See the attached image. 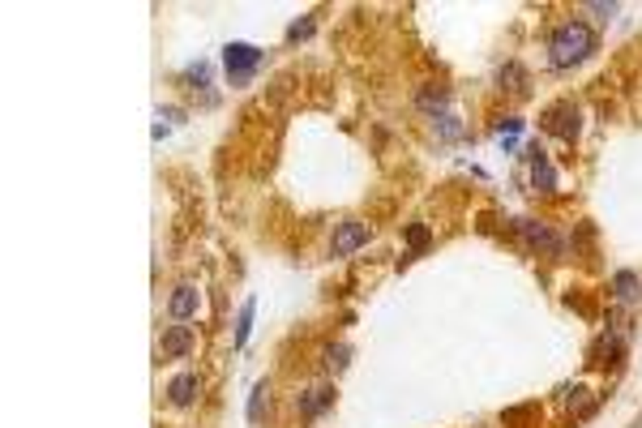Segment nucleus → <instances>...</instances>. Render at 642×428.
<instances>
[{"mask_svg":"<svg viewBox=\"0 0 642 428\" xmlns=\"http://www.w3.org/2000/svg\"><path fill=\"white\" fill-rule=\"evenodd\" d=\"M591 52H595V30H591L587 22H578V18L561 22V26L553 30V39H548V64H553V69H574V64H582Z\"/></svg>","mask_w":642,"mask_h":428,"instance_id":"1","label":"nucleus"},{"mask_svg":"<svg viewBox=\"0 0 642 428\" xmlns=\"http://www.w3.org/2000/svg\"><path fill=\"white\" fill-rule=\"evenodd\" d=\"M262 60H266V52L253 47V43H227V47H223V69H227L231 86H248L253 73L262 69Z\"/></svg>","mask_w":642,"mask_h":428,"instance_id":"2","label":"nucleus"},{"mask_svg":"<svg viewBox=\"0 0 642 428\" xmlns=\"http://www.w3.org/2000/svg\"><path fill=\"white\" fill-rule=\"evenodd\" d=\"M540 125L553 133V137H561V142H578V133H582V112L570 103V98H561V103H553V107H544V116H540Z\"/></svg>","mask_w":642,"mask_h":428,"instance_id":"3","label":"nucleus"},{"mask_svg":"<svg viewBox=\"0 0 642 428\" xmlns=\"http://www.w3.org/2000/svg\"><path fill=\"white\" fill-rule=\"evenodd\" d=\"M514 232L523 236L527 249H540V253H553V257H565V253H570V244H565L548 223H540V219H514Z\"/></svg>","mask_w":642,"mask_h":428,"instance_id":"4","label":"nucleus"},{"mask_svg":"<svg viewBox=\"0 0 642 428\" xmlns=\"http://www.w3.org/2000/svg\"><path fill=\"white\" fill-rule=\"evenodd\" d=\"M625 343H629V326L625 321H616V326H608L599 339H595V347H591V364L595 368H608V364H621V356H625Z\"/></svg>","mask_w":642,"mask_h":428,"instance_id":"5","label":"nucleus"},{"mask_svg":"<svg viewBox=\"0 0 642 428\" xmlns=\"http://www.w3.org/2000/svg\"><path fill=\"white\" fill-rule=\"evenodd\" d=\"M368 223H360V219H347V223H338L334 227V240H330V253L334 257H351V253H360L364 244H368Z\"/></svg>","mask_w":642,"mask_h":428,"instance_id":"6","label":"nucleus"},{"mask_svg":"<svg viewBox=\"0 0 642 428\" xmlns=\"http://www.w3.org/2000/svg\"><path fill=\"white\" fill-rule=\"evenodd\" d=\"M527 163H531V184H536V193H557V167L548 163V154H544L540 142L527 146Z\"/></svg>","mask_w":642,"mask_h":428,"instance_id":"7","label":"nucleus"},{"mask_svg":"<svg viewBox=\"0 0 642 428\" xmlns=\"http://www.w3.org/2000/svg\"><path fill=\"white\" fill-rule=\"evenodd\" d=\"M189 351H193V326H184V321L167 326L163 339H159V356H163V360H184Z\"/></svg>","mask_w":642,"mask_h":428,"instance_id":"8","label":"nucleus"},{"mask_svg":"<svg viewBox=\"0 0 642 428\" xmlns=\"http://www.w3.org/2000/svg\"><path fill=\"white\" fill-rule=\"evenodd\" d=\"M197 394H201V377H197V373H176V377L167 381V402H172V407H193Z\"/></svg>","mask_w":642,"mask_h":428,"instance_id":"9","label":"nucleus"},{"mask_svg":"<svg viewBox=\"0 0 642 428\" xmlns=\"http://www.w3.org/2000/svg\"><path fill=\"white\" fill-rule=\"evenodd\" d=\"M197 304H201L197 287L180 283V287L172 291V300H167V312H172V321H193V317H197Z\"/></svg>","mask_w":642,"mask_h":428,"instance_id":"10","label":"nucleus"},{"mask_svg":"<svg viewBox=\"0 0 642 428\" xmlns=\"http://www.w3.org/2000/svg\"><path fill=\"white\" fill-rule=\"evenodd\" d=\"M326 407H334V385H313V390H304V394H296V411H300L304 419H313V415H321Z\"/></svg>","mask_w":642,"mask_h":428,"instance_id":"11","label":"nucleus"},{"mask_svg":"<svg viewBox=\"0 0 642 428\" xmlns=\"http://www.w3.org/2000/svg\"><path fill=\"white\" fill-rule=\"evenodd\" d=\"M416 107H420V112H428V116H445L450 90H445V86H420V90H416Z\"/></svg>","mask_w":642,"mask_h":428,"instance_id":"12","label":"nucleus"},{"mask_svg":"<svg viewBox=\"0 0 642 428\" xmlns=\"http://www.w3.org/2000/svg\"><path fill=\"white\" fill-rule=\"evenodd\" d=\"M612 295H616V304H638L642 300V278L633 270H616L612 274Z\"/></svg>","mask_w":642,"mask_h":428,"instance_id":"13","label":"nucleus"},{"mask_svg":"<svg viewBox=\"0 0 642 428\" xmlns=\"http://www.w3.org/2000/svg\"><path fill=\"white\" fill-rule=\"evenodd\" d=\"M497 81H501V90H514V94H527V69H523L519 60H509V64H501V69H497Z\"/></svg>","mask_w":642,"mask_h":428,"instance_id":"14","label":"nucleus"},{"mask_svg":"<svg viewBox=\"0 0 642 428\" xmlns=\"http://www.w3.org/2000/svg\"><path fill=\"white\" fill-rule=\"evenodd\" d=\"M433 133H437L441 142H463V137H467V125L445 112V116H433Z\"/></svg>","mask_w":642,"mask_h":428,"instance_id":"15","label":"nucleus"},{"mask_svg":"<svg viewBox=\"0 0 642 428\" xmlns=\"http://www.w3.org/2000/svg\"><path fill=\"white\" fill-rule=\"evenodd\" d=\"M253 312H257V300L248 295V300L240 304V312H236V334H231V343H236V347H244V343H248V330H253Z\"/></svg>","mask_w":642,"mask_h":428,"instance_id":"16","label":"nucleus"},{"mask_svg":"<svg viewBox=\"0 0 642 428\" xmlns=\"http://www.w3.org/2000/svg\"><path fill=\"white\" fill-rule=\"evenodd\" d=\"M595 402H599V398H595L587 385H574V390H570V398H565V407H570L574 415H591V411H595Z\"/></svg>","mask_w":642,"mask_h":428,"instance_id":"17","label":"nucleus"},{"mask_svg":"<svg viewBox=\"0 0 642 428\" xmlns=\"http://www.w3.org/2000/svg\"><path fill=\"white\" fill-rule=\"evenodd\" d=\"M321 360H326V368L343 373L347 360H351V347H347V343H326V347H321Z\"/></svg>","mask_w":642,"mask_h":428,"instance_id":"18","label":"nucleus"},{"mask_svg":"<svg viewBox=\"0 0 642 428\" xmlns=\"http://www.w3.org/2000/svg\"><path fill=\"white\" fill-rule=\"evenodd\" d=\"M266 394H270V385H266V381H257V385H253V394H248V424H262Z\"/></svg>","mask_w":642,"mask_h":428,"instance_id":"19","label":"nucleus"},{"mask_svg":"<svg viewBox=\"0 0 642 428\" xmlns=\"http://www.w3.org/2000/svg\"><path fill=\"white\" fill-rule=\"evenodd\" d=\"M428 240H433V232H428L424 223H411V227H407V244H411V249H428Z\"/></svg>","mask_w":642,"mask_h":428,"instance_id":"20","label":"nucleus"},{"mask_svg":"<svg viewBox=\"0 0 642 428\" xmlns=\"http://www.w3.org/2000/svg\"><path fill=\"white\" fill-rule=\"evenodd\" d=\"M313 35V18H304V22H292V30H287V43H300V39H309Z\"/></svg>","mask_w":642,"mask_h":428,"instance_id":"21","label":"nucleus"},{"mask_svg":"<svg viewBox=\"0 0 642 428\" xmlns=\"http://www.w3.org/2000/svg\"><path fill=\"white\" fill-rule=\"evenodd\" d=\"M497 133H501V137H505V133H509V137L523 133V116H505V120H497Z\"/></svg>","mask_w":642,"mask_h":428,"instance_id":"22","label":"nucleus"},{"mask_svg":"<svg viewBox=\"0 0 642 428\" xmlns=\"http://www.w3.org/2000/svg\"><path fill=\"white\" fill-rule=\"evenodd\" d=\"M591 13H599V18H604V22H608V18H612V13H616V5H591Z\"/></svg>","mask_w":642,"mask_h":428,"instance_id":"23","label":"nucleus"}]
</instances>
